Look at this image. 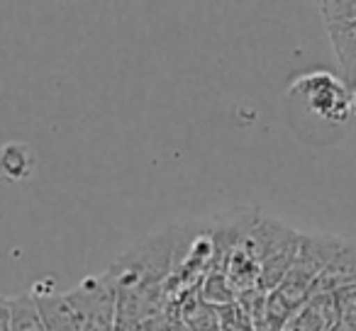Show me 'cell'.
Returning a JSON list of instances; mask_svg holds the SVG:
<instances>
[{
  "instance_id": "1",
  "label": "cell",
  "mask_w": 356,
  "mask_h": 331,
  "mask_svg": "<svg viewBox=\"0 0 356 331\" xmlns=\"http://www.w3.org/2000/svg\"><path fill=\"white\" fill-rule=\"evenodd\" d=\"M176 241L178 224H173L129 246L105 271L118 290V331H134L163 316Z\"/></svg>"
},
{
  "instance_id": "2",
  "label": "cell",
  "mask_w": 356,
  "mask_h": 331,
  "mask_svg": "<svg viewBox=\"0 0 356 331\" xmlns=\"http://www.w3.org/2000/svg\"><path fill=\"white\" fill-rule=\"evenodd\" d=\"M293 95H300L315 117L330 124H344L354 114V100L344 78L327 74V71H312L293 80Z\"/></svg>"
},
{
  "instance_id": "3",
  "label": "cell",
  "mask_w": 356,
  "mask_h": 331,
  "mask_svg": "<svg viewBox=\"0 0 356 331\" xmlns=\"http://www.w3.org/2000/svg\"><path fill=\"white\" fill-rule=\"evenodd\" d=\"M83 331H118V290L108 273L88 275L66 290Z\"/></svg>"
},
{
  "instance_id": "4",
  "label": "cell",
  "mask_w": 356,
  "mask_h": 331,
  "mask_svg": "<svg viewBox=\"0 0 356 331\" xmlns=\"http://www.w3.org/2000/svg\"><path fill=\"white\" fill-rule=\"evenodd\" d=\"M259 217H261V212L257 207H237L208 219L210 237H213L215 244L213 271L225 273V268H227L229 258L234 256V251H239L247 244V239L252 237Z\"/></svg>"
},
{
  "instance_id": "5",
  "label": "cell",
  "mask_w": 356,
  "mask_h": 331,
  "mask_svg": "<svg viewBox=\"0 0 356 331\" xmlns=\"http://www.w3.org/2000/svg\"><path fill=\"white\" fill-rule=\"evenodd\" d=\"M300 237V232H296L293 227L283 224L281 219H271V217H259L257 227H254L252 237L247 239L244 248L257 258L264 266L266 258H271L273 253H278L283 246H288L291 241Z\"/></svg>"
},
{
  "instance_id": "6",
  "label": "cell",
  "mask_w": 356,
  "mask_h": 331,
  "mask_svg": "<svg viewBox=\"0 0 356 331\" xmlns=\"http://www.w3.org/2000/svg\"><path fill=\"white\" fill-rule=\"evenodd\" d=\"M0 331H47L32 292L0 300Z\"/></svg>"
},
{
  "instance_id": "7",
  "label": "cell",
  "mask_w": 356,
  "mask_h": 331,
  "mask_svg": "<svg viewBox=\"0 0 356 331\" xmlns=\"http://www.w3.org/2000/svg\"><path fill=\"white\" fill-rule=\"evenodd\" d=\"M337 321L334 295H312L307 297L305 305L286 321L283 331H327Z\"/></svg>"
},
{
  "instance_id": "8",
  "label": "cell",
  "mask_w": 356,
  "mask_h": 331,
  "mask_svg": "<svg viewBox=\"0 0 356 331\" xmlns=\"http://www.w3.org/2000/svg\"><path fill=\"white\" fill-rule=\"evenodd\" d=\"M356 285V244L346 241V246L337 253V258L322 271L317 282L312 285V295H327V292H337L341 287Z\"/></svg>"
},
{
  "instance_id": "9",
  "label": "cell",
  "mask_w": 356,
  "mask_h": 331,
  "mask_svg": "<svg viewBox=\"0 0 356 331\" xmlns=\"http://www.w3.org/2000/svg\"><path fill=\"white\" fill-rule=\"evenodd\" d=\"M178 314L186 324L191 326V331H220V309L200 297L198 287L188 290L186 295H181L178 300H173Z\"/></svg>"
},
{
  "instance_id": "10",
  "label": "cell",
  "mask_w": 356,
  "mask_h": 331,
  "mask_svg": "<svg viewBox=\"0 0 356 331\" xmlns=\"http://www.w3.org/2000/svg\"><path fill=\"white\" fill-rule=\"evenodd\" d=\"M332 46H334L337 61H339L344 83L356 88V25L349 27H327Z\"/></svg>"
},
{
  "instance_id": "11",
  "label": "cell",
  "mask_w": 356,
  "mask_h": 331,
  "mask_svg": "<svg viewBox=\"0 0 356 331\" xmlns=\"http://www.w3.org/2000/svg\"><path fill=\"white\" fill-rule=\"evenodd\" d=\"M225 273H227L229 282H232V287L237 290V295H242V292H247V290H257L259 282H261V263H259L244 246L239 248V251H234V256L229 258Z\"/></svg>"
},
{
  "instance_id": "12",
  "label": "cell",
  "mask_w": 356,
  "mask_h": 331,
  "mask_svg": "<svg viewBox=\"0 0 356 331\" xmlns=\"http://www.w3.org/2000/svg\"><path fill=\"white\" fill-rule=\"evenodd\" d=\"M0 166H3V173L8 180H27L35 173V153L27 144L22 142H10L3 146L0 153Z\"/></svg>"
},
{
  "instance_id": "13",
  "label": "cell",
  "mask_w": 356,
  "mask_h": 331,
  "mask_svg": "<svg viewBox=\"0 0 356 331\" xmlns=\"http://www.w3.org/2000/svg\"><path fill=\"white\" fill-rule=\"evenodd\" d=\"M200 297H203L208 305L213 307H229V305H237V290L232 287V282H229L227 273L222 271H210L208 275L203 278V282H200L198 287Z\"/></svg>"
},
{
  "instance_id": "14",
  "label": "cell",
  "mask_w": 356,
  "mask_h": 331,
  "mask_svg": "<svg viewBox=\"0 0 356 331\" xmlns=\"http://www.w3.org/2000/svg\"><path fill=\"white\" fill-rule=\"evenodd\" d=\"M332 295H334V309H337L334 324L344 326L346 331H356V285L341 287V290L332 292Z\"/></svg>"
},
{
  "instance_id": "15",
  "label": "cell",
  "mask_w": 356,
  "mask_h": 331,
  "mask_svg": "<svg viewBox=\"0 0 356 331\" xmlns=\"http://www.w3.org/2000/svg\"><path fill=\"white\" fill-rule=\"evenodd\" d=\"M327 331H346V329H344V326H339V324H332Z\"/></svg>"
},
{
  "instance_id": "16",
  "label": "cell",
  "mask_w": 356,
  "mask_h": 331,
  "mask_svg": "<svg viewBox=\"0 0 356 331\" xmlns=\"http://www.w3.org/2000/svg\"><path fill=\"white\" fill-rule=\"evenodd\" d=\"M351 100H354V117H356V88L351 90Z\"/></svg>"
}]
</instances>
